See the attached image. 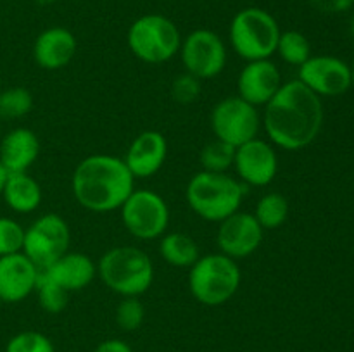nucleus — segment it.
Masks as SVG:
<instances>
[{"label":"nucleus","mask_w":354,"mask_h":352,"mask_svg":"<svg viewBox=\"0 0 354 352\" xmlns=\"http://www.w3.org/2000/svg\"><path fill=\"white\" fill-rule=\"evenodd\" d=\"M322 124V99L299 79L283 83L275 97L263 107L261 128L270 144L283 150H301L313 144Z\"/></svg>","instance_id":"f257e3e1"},{"label":"nucleus","mask_w":354,"mask_h":352,"mask_svg":"<svg viewBox=\"0 0 354 352\" xmlns=\"http://www.w3.org/2000/svg\"><path fill=\"white\" fill-rule=\"evenodd\" d=\"M133 190V175L118 155H88L76 164L71 176L73 197L90 213L118 211Z\"/></svg>","instance_id":"f03ea898"},{"label":"nucleus","mask_w":354,"mask_h":352,"mask_svg":"<svg viewBox=\"0 0 354 352\" xmlns=\"http://www.w3.org/2000/svg\"><path fill=\"white\" fill-rule=\"evenodd\" d=\"M248 186L228 173L203 171L187 183L185 200L194 214L209 223H220L241 209Z\"/></svg>","instance_id":"7ed1b4c3"},{"label":"nucleus","mask_w":354,"mask_h":352,"mask_svg":"<svg viewBox=\"0 0 354 352\" xmlns=\"http://www.w3.org/2000/svg\"><path fill=\"white\" fill-rule=\"evenodd\" d=\"M100 282L121 297H140L154 282V262L149 254L133 245L113 247L97 262Z\"/></svg>","instance_id":"20e7f679"},{"label":"nucleus","mask_w":354,"mask_h":352,"mask_svg":"<svg viewBox=\"0 0 354 352\" xmlns=\"http://www.w3.org/2000/svg\"><path fill=\"white\" fill-rule=\"evenodd\" d=\"M242 273L237 261L221 252L201 255L189 268V290L203 306L227 304L237 293Z\"/></svg>","instance_id":"39448f33"},{"label":"nucleus","mask_w":354,"mask_h":352,"mask_svg":"<svg viewBox=\"0 0 354 352\" xmlns=\"http://www.w3.org/2000/svg\"><path fill=\"white\" fill-rule=\"evenodd\" d=\"M280 33L279 23L268 10L245 7L232 17L228 38L235 54L249 62L272 57Z\"/></svg>","instance_id":"423d86ee"},{"label":"nucleus","mask_w":354,"mask_h":352,"mask_svg":"<svg viewBox=\"0 0 354 352\" xmlns=\"http://www.w3.org/2000/svg\"><path fill=\"white\" fill-rule=\"evenodd\" d=\"M127 43L131 54L145 64H162L180 52L178 26L162 14H145L128 28Z\"/></svg>","instance_id":"0eeeda50"},{"label":"nucleus","mask_w":354,"mask_h":352,"mask_svg":"<svg viewBox=\"0 0 354 352\" xmlns=\"http://www.w3.org/2000/svg\"><path fill=\"white\" fill-rule=\"evenodd\" d=\"M121 223L137 240H156L168 231L169 207L158 192L135 188L120 207Z\"/></svg>","instance_id":"6e6552de"},{"label":"nucleus","mask_w":354,"mask_h":352,"mask_svg":"<svg viewBox=\"0 0 354 352\" xmlns=\"http://www.w3.org/2000/svg\"><path fill=\"white\" fill-rule=\"evenodd\" d=\"M209 124L216 140L237 148L252 140L261 131V114L239 95L225 97L213 107Z\"/></svg>","instance_id":"1a4fd4ad"},{"label":"nucleus","mask_w":354,"mask_h":352,"mask_svg":"<svg viewBox=\"0 0 354 352\" xmlns=\"http://www.w3.org/2000/svg\"><path fill=\"white\" fill-rule=\"evenodd\" d=\"M71 231L61 214L47 213L33 221L24 230L23 252L38 266L45 269L69 251Z\"/></svg>","instance_id":"9d476101"},{"label":"nucleus","mask_w":354,"mask_h":352,"mask_svg":"<svg viewBox=\"0 0 354 352\" xmlns=\"http://www.w3.org/2000/svg\"><path fill=\"white\" fill-rule=\"evenodd\" d=\"M180 61L189 75L203 79H213L221 75L227 66V45L220 35L211 30H194L182 38Z\"/></svg>","instance_id":"9b49d317"},{"label":"nucleus","mask_w":354,"mask_h":352,"mask_svg":"<svg viewBox=\"0 0 354 352\" xmlns=\"http://www.w3.org/2000/svg\"><path fill=\"white\" fill-rule=\"evenodd\" d=\"M235 178L245 186H268L279 173L277 150L268 140L256 137L235 148Z\"/></svg>","instance_id":"f8f14e48"},{"label":"nucleus","mask_w":354,"mask_h":352,"mask_svg":"<svg viewBox=\"0 0 354 352\" xmlns=\"http://www.w3.org/2000/svg\"><path fill=\"white\" fill-rule=\"evenodd\" d=\"M297 79L320 99L342 95L353 85L351 68L334 55H311L299 66Z\"/></svg>","instance_id":"ddd939ff"},{"label":"nucleus","mask_w":354,"mask_h":352,"mask_svg":"<svg viewBox=\"0 0 354 352\" xmlns=\"http://www.w3.org/2000/svg\"><path fill=\"white\" fill-rule=\"evenodd\" d=\"M218 224L220 226H218L216 244L221 254L239 261L252 255L261 247L265 230L256 221L252 213L237 211Z\"/></svg>","instance_id":"4468645a"},{"label":"nucleus","mask_w":354,"mask_h":352,"mask_svg":"<svg viewBox=\"0 0 354 352\" xmlns=\"http://www.w3.org/2000/svg\"><path fill=\"white\" fill-rule=\"evenodd\" d=\"M282 75L270 59L245 62L237 76V95L254 107H265L282 86Z\"/></svg>","instance_id":"2eb2a0df"},{"label":"nucleus","mask_w":354,"mask_h":352,"mask_svg":"<svg viewBox=\"0 0 354 352\" xmlns=\"http://www.w3.org/2000/svg\"><path fill=\"white\" fill-rule=\"evenodd\" d=\"M38 266L24 252L0 257V302L17 304L35 292Z\"/></svg>","instance_id":"dca6fc26"},{"label":"nucleus","mask_w":354,"mask_h":352,"mask_svg":"<svg viewBox=\"0 0 354 352\" xmlns=\"http://www.w3.org/2000/svg\"><path fill=\"white\" fill-rule=\"evenodd\" d=\"M168 157V141L158 130H145L131 140L124 164L135 179H145L158 175Z\"/></svg>","instance_id":"f3484780"},{"label":"nucleus","mask_w":354,"mask_h":352,"mask_svg":"<svg viewBox=\"0 0 354 352\" xmlns=\"http://www.w3.org/2000/svg\"><path fill=\"white\" fill-rule=\"evenodd\" d=\"M78 40L62 26H52L41 31L33 43V61L45 71H59L75 59Z\"/></svg>","instance_id":"a211bd4d"},{"label":"nucleus","mask_w":354,"mask_h":352,"mask_svg":"<svg viewBox=\"0 0 354 352\" xmlns=\"http://www.w3.org/2000/svg\"><path fill=\"white\" fill-rule=\"evenodd\" d=\"M38 155L40 140L30 128H14L0 138V162L7 173H28Z\"/></svg>","instance_id":"6ab92c4d"},{"label":"nucleus","mask_w":354,"mask_h":352,"mask_svg":"<svg viewBox=\"0 0 354 352\" xmlns=\"http://www.w3.org/2000/svg\"><path fill=\"white\" fill-rule=\"evenodd\" d=\"M66 292L86 289L97 276V264L83 252H66L62 257L44 269Z\"/></svg>","instance_id":"aec40b11"},{"label":"nucleus","mask_w":354,"mask_h":352,"mask_svg":"<svg viewBox=\"0 0 354 352\" xmlns=\"http://www.w3.org/2000/svg\"><path fill=\"white\" fill-rule=\"evenodd\" d=\"M2 199L14 213L31 214L40 207L44 192L40 183L28 173H9L3 183Z\"/></svg>","instance_id":"412c9836"},{"label":"nucleus","mask_w":354,"mask_h":352,"mask_svg":"<svg viewBox=\"0 0 354 352\" xmlns=\"http://www.w3.org/2000/svg\"><path fill=\"white\" fill-rule=\"evenodd\" d=\"M159 255L173 268H190L201 257L197 242L182 231H166L159 238Z\"/></svg>","instance_id":"4be33fe9"},{"label":"nucleus","mask_w":354,"mask_h":352,"mask_svg":"<svg viewBox=\"0 0 354 352\" xmlns=\"http://www.w3.org/2000/svg\"><path fill=\"white\" fill-rule=\"evenodd\" d=\"M254 217L263 230H277L289 217V200L279 192H268L258 200Z\"/></svg>","instance_id":"5701e85b"},{"label":"nucleus","mask_w":354,"mask_h":352,"mask_svg":"<svg viewBox=\"0 0 354 352\" xmlns=\"http://www.w3.org/2000/svg\"><path fill=\"white\" fill-rule=\"evenodd\" d=\"M35 292H37L38 304L45 313L59 314L68 307L69 292H66L59 283H55L44 269H40V273H38Z\"/></svg>","instance_id":"b1692460"},{"label":"nucleus","mask_w":354,"mask_h":352,"mask_svg":"<svg viewBox=\"0 0 354 352\" xmlns=\"http://www.w3.org/2000/svg\"><path fill=\"white\" fill-rule=\"evenodd\" d=\"M275 54H279L280 59L287 64L299 68L301 64H304L311 57V45L301 31H282L279 43H277Z\"/></svg>","instance_id":"393cba45"},{"label":"nucleus","mask_w":354,"mask_h":352,"mask_svg":"<svg viewBox=\"0 0 354 352\" xmlns=\"http://www.w3.org/2000/svg\"><path fill=\"white\" fill-rule=\"evenodd\" d=\"M33 109V95L24 86H10L0 92V119H21Z\"/></svg>","instance_id":"a878e982"},{"label":"nucleus","mask_w":354,"mask_h":352,"mask_svg":"<svg viewBox=\"0 0 354 352\" xmlns=\"http://www.w3.org/2000/svg\"><path fill=\"white\" fill-rule=\"evenodd\" d=\"M235 147L225 144V141L216 140L206 144L201 150L199 161L203 166V171L211 173H228V169L234 166Z\"/></svg>","instance_id":"bb28decb"},{"label":"nucleus","mask_w":354,"mask_h":352,"mask_svg":"<svg viewBox=\"0 0 354 352\" xmlns=\"http://www.w3.org/2000/svg\"><path fill=\"white\" fill-rule=\"evenodd\" d=\"M6 352H55V349L47 335L35 330H26L9 338Z\"/></svg>","instance_id":"cd10ccee"},{"label":"nucleus","mask_w":354,"mask_h":352,"mask_svg":"<svg viewBox=\"0 0 354 352\" xmlns=\"http://www.w3.org/2000/svg\"><path fill=\"white\" fill-rule=\"evenodd\" d=\"M116 323L121 330L135 331L144 324L145 307L138 297H123L116 307Z\"/></svg>","instance_id":"c85d7f7f"},{"label":"nucleus","mask_w":354,"mask_h":352,"mask_svg":"<svg viewBox=\"0 0 354 352\" xmlns=\"http://www.w3.org/2000/svg\"><path fill=\"white\" fill-rule=\"evenodd\" d=\"M24 228L12 217L0 216V257L23 252Z\"/></svg>","instance_id":"c756f323"},{"label":"nucleus","mask_w":354,"mask_h":352,"mask_svg":"<svg viewBox=\"0 0 354 352\" xmlns=\"http://www.w3.org/2000/svg\"><path fill=\"white\" fill-rule=\"evenodd\" d=\"M201 88H203V81L196 76L183 72V75L176 76L171 83V97L175 102L182 104V106H189L194 104L201 95Z\"/></svg>","instance_id":"7c9ffc66"},{"label":"nucleus","mask_w":354,"mask_h":352,"mask_svg":"<svg viewBox=\"0 0 354 352\" xmlns=\"http://www.w3.org/2000/svg\"><path fill=\"white\" fill-rule=\"evenodd\" d=\"M311 3L322 12L337 14L348 10L354 3V0H311Z\"/></svg>","instance_id":"2f4dec72"},{"label":"nucleus","mask_w":354,"mask_h":352,"mask_svg":"<svg viewBox=\"0 0 354 352\" xmlns=\"http://www.w3.org/2000/svg\"><path fill=\"white\" fill-rule=\"evenodd\" d=\"M93 352H133V349L127 344V342L120 340V338H109L104 340L93 349Z\"/></svg>","instance_id":"473e14b6"},{"label":"nucleus","mask_w":354,"mask_h":352,"mask_svg":"<svg viewBox=\"0 0 354 352\" xmlns=\"http://www.w3.org/2000/svg\"><path fill=\"white\" fill-rule=\"evenodd\" d=\"M7 175H9V173H7V171H6V169H3L2 162H0V197H2L3 183H6V179H7Z\"/></svg>","instance_id":"72a5a7b5"},{"label":"nucleus","mask_w":354,"mask_h":352,"mask_svg":"<svg viewBox=\"0 0 354 352\" xmlns=\"http://www.w3.org/2000/svg\"><path fill=\"white\" fill-rule=\"evenodd\" d=\"M351 79H353V85H354V64L351 66Z\"/></svg>","instance_id":"f704fd0d"},{"label":"nucleus","mask_w":354,"mask_h":352,"mask_svg":"<svg viewBox=\"0 0 354 352\" xmlns=\"http://www.w3.org/2000/svg\"><path fill=\"white\" fill-rule=\"evenodd\" d=\"M351 33H353V37H354V17H353V23H351Z\"/></svg>","instance_id":"c9c22d12"},{"label":"nucleus","mask_w":354,"mask_h":352,"mask_svg":"<svg viewBox=\"0 0 354 352\" xmlns=\"http://www.w3.org/2000/svg\"><path fill=\"white\" fill-rule=\"evenodd\" d=\"M0 138H2V119H0Z\"/></svg>","instance_id":"e433bc0d"},{"label":"nucleus","mask_w":354,"mask_h":352,"mask_svg":"<svg viewBox=\"0 0 354 352\" xmlns=\"http://www.w3.org/2000/svg\"><path fill=\"white\" fill-rule=\"evenodd\" d=\"M0 92H2V83H0Z\"/></svg>","instance_id":"4c0bfd02"}]
</instances>
